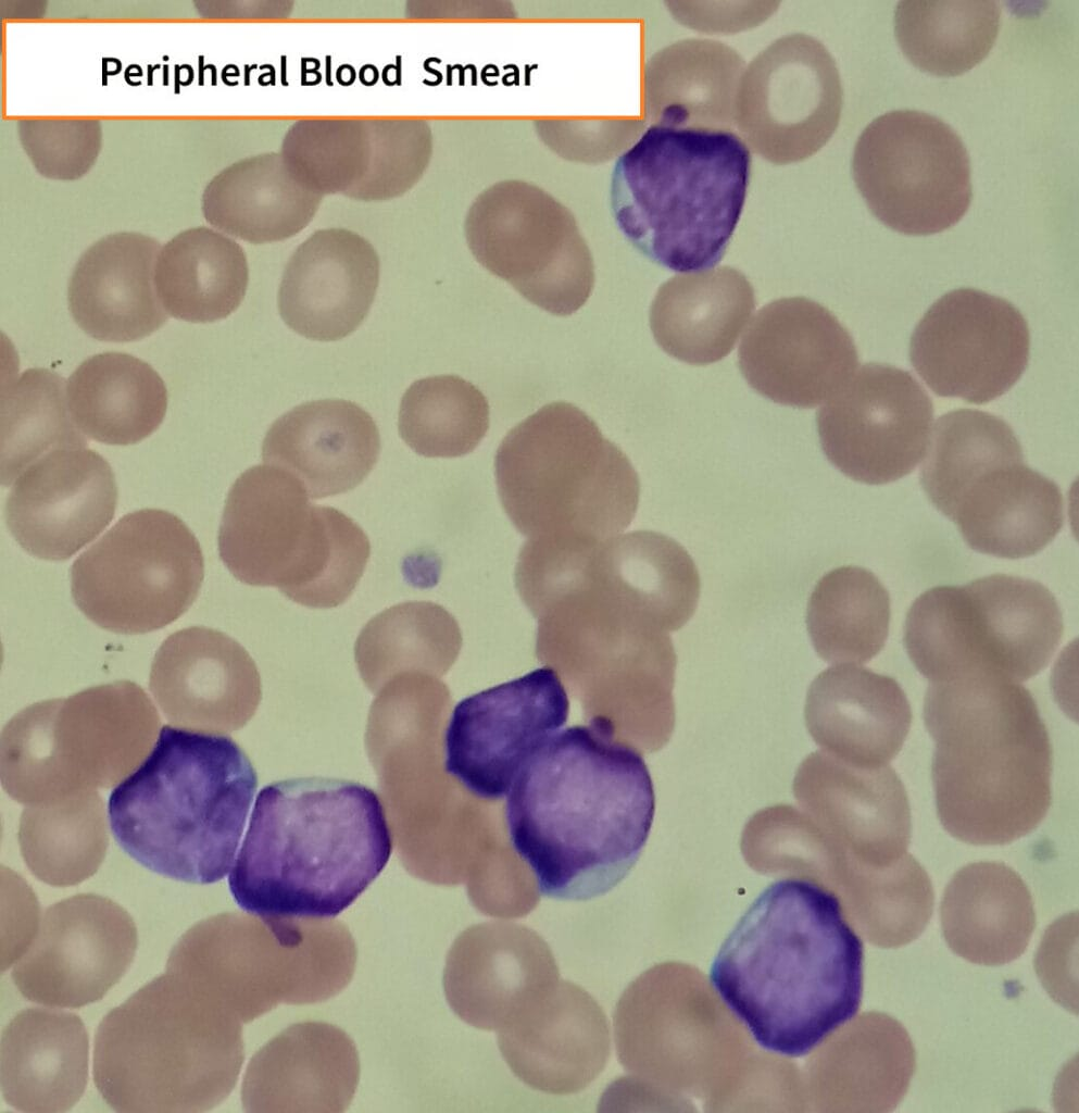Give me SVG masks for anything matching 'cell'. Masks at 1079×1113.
Segmentation results:
<instances>
[{
	"instance_id": "obj_1",
	"label": "cell",
	"mask_w": 1079,
	"mask_h": 1113,
	"mask_svg": "<svg viewBox=\"0 0 1079 1113\" xmlns=\"http://www.w3.org/2000/svg\"><path fill=\"white\" fill-rule=\"evenodd\" d=\"M655 793L641 753L611 720L557 733L525 766L505 818L539 893L582 901L618 885L649 838Z\"/></svg>"
},
{
	"instance_id": "obj_2",
	"label": "cell",
	"mask_w": 1079,
	"mask_h": 1113,
	"mask_svg": "<svg viewBox=\"0 0 1079 1113\" xmlns=\"http://www.w3.org/2000/svg\"><path fill=\"white\" fill-rule=\"evenodd\" d=\"M864 947L839 898L803 878L766 887L720 946L710 983L764 1050L811 1053L858 1012Z\"/></svg>"
},
{
	"instance_id": "obj_3",
	"label": "cell",
	"mask_w": 1079,
	"mask_h": 1113,
	"mask_svg": "<svg viewBox=\"0 0 1079 1113\" xmlns=\"http://www.w3.org/2000/svg\"><path fill=\"white\" fill-rule=\"evenodd\" d=\"M392 847L369 787L326 777L274 781L256 796L229 890L279 941L297 943L291 922L340 914L382 872Z\"/></svg>"
},
{
	"instance_id": "obj_4",
	"label": "cell",
	"mask_w": 1079,
	"mask_h": 1113,
	"mask_svg": "<svg viewBox=\"0 0 1079 1113\" xmlns=\"http://www.w3.org/2000/svg\"><path fill=\"white\" fill-rule=\"evenodd\" d=\"M924 720L936 743L937 813L952 837L1006 845L1042 822L1052 799V747L1022 685L991 675L932 681Z\"/></svg>"
},
{
	"instance_id": "obj_5",
	"label": "cell",
	"mask_w": 1079,
	"mask_h": 1113,
	"mask_svg": "<svg viewBox=\"0 0 1079 1113\" xmlns=\"http://www.w3.org/2000/svg\"><path fill=\"white\" fill-rule=\"evenodd\" d=\"M256 788L250 759L230 737L165 725L146 759L112 790L111 831L146 868L213 884L234 865Z\"/></svg>"
},
{
	"instance_id": "obj_6",
	"label": "cell",
	"mask_w": 1079,
	"mask_h": 1113,
	"mask_svg": "<svg viewBox=\"0 0 1079 1113\" xmlns=\"http://www.w3.org/2000/svg\"><path fill=\"white\" fill-rule=\"evenodd\" d=\"M751 153L736 134L663 121L616 160L610 205L625 238L675 272L717 265L745 203Z\"/></svg>"
},
{
	"instance_id": "obj_7",
	"label": "cell",
	"mask_w": 1079,
	"mask_h": 1113,
	"mask_svg": "<svg viewBox=\"0 0 1079 1113\" xmlns=\"http://www.w3.org/2000/svg\"><path fill=\"white\" fill-rule=\"evenodd\" d=\"M214 1000L165 971L104 1016L92 1073L113 1110L193 1113L228 1093L239 1065L238 1034Z\"/></svg>"
},
{
	"instance_id": "obj_8",
	"label": "cell",
	"mask_w": 1079,
	"mask_h": 1113,
	"mask_svg": "<svg viewBox=\"0 0 1079 1113\" xmlns=\"http://www.w3.org/2000/svg\"><path fill=\"white\" fill-rule=\"evenodd\" d=\"M494 473L502 507L527 539L604 540L630 525L639 503V477L627 455L564 401L507 433Z\"/></svg>"
},
{
	"instance_id": "obj_9",
	"label": "cell",
	"mask_w": 1079,
	"mask_h": 1113,
	"mask_svg": "<svg viewBox=\"0 0 1079 1113\" xmlns=\"http://www.w3.org/2000/svg\"><path fill=\"white\" fill-rule=\"evenodd\" d=\"M310 500L291 473L269 464L248 468L227 495L218 553L239 581L276 587L298 604L321 609L353 580L361 530L342 511Z\"/></svg>"
},
{
	"instance_id": "obj_10",
	"label": "cell",
	"mask_w": 1079,
	"mask_h": 1113,
	"mask_svg": "<svg viewBox=\"0 0 1079 1113\" xmlns=\"http://www.w3.org/2000/svg\"><path fill=\"white\" fill-rule=\"evenodd\" d=\"M159 723L150 699L131 681L35 703L3 729V788L28 805L109 788L141 762Z\"/></svg>"
},
{
	"instance_id": "obj_11",
	"label": "cell",
	"mask_w": 1079,
	"mask_h": 1113,
	"mask_svg": "<svg viewBox=\"0 0 1079 1113\" xmlns=\"http://www.w3.org/2000/svg\"><path fill=\"white\" fill-rule=\"evenodd\" d=\"M1063 630L1059 604L1046 587L994 574L921 593L908 610L904 646L929 683L970 675L1019 683L1050 663Z\"/></svg>"
},
{
	"instance_id": "obj_12",
	"label": "cell",
	"mask_w": 1079,
	"mask_h": 1113,
	"mask_svg": "<svg viewBox=\"0 0 1079 1113\" xmlns=\"http://www.w3.org/2000/svg\"><path fill=\"white\" fill-rule=\"evenodd\" d=\"M204 576L201 546L176 515L126 514L71 568L72 596L92 623L118 634L165 627L193 603Z\"/></svg>"
},
{
	"instance_id": "obj_13",
	"label": "cell",
	"mask_w": 1079,
	"mask_h": 1113,
	"mask_svg": "<svg viewBox=\"0 0 1079 1113\" xmlns=\"http://www.w3.org/2000/svg\"><path fill=\"white\" fill-rule=\"evenodd\" d=\"M853 173L873 214L905 235L952 227L973 198L970 161L961 136L919 110L876 117L857 140Z\"/></svg>"
},
{
	"instance_id": "obj_14",
	"label": "cell",
	"mask_w": 1079,
	"mask_h": 1113,
	"mask_svg": "<svg viewBox=\"0 0 1079 1113\" xmlns=\"http://www.w3.org/2000/svg\"><path fill=\"white\" fill-rule=\"evenodd\" d=\"M568 715L567 691L549 665L468 696L444 731V771L474 797L501 800Z\"/></svg>"
},
{
	"instance_id": "obj_15",
	"label": "cell",
	"mask_w": 1079,
	"mask_h": 1113,
	"mask_svg": "<svg viewBox=\"0 0 1079 1113\" xmlns=\"http://www.w3.org/2000/svg\"><path fill=\"white\" fill-rule=\"evenodd\" d=\"M933 405L916 378L884 363H867L816 415L828 461L849 478L883 485L911 474L924 459Z\"/></svg>"
},
{
	"instance_id": "obj_16",
	"label": "cell",
	"mask_w": 1079,
	"mask_h": 1113,
	"mask_svg": "<svg viewBox=\"0 0 1079 1113\" xmlns=\"http://www.w3.org/2000/svg\"><path fill=\"white\" fill-rule=\"evenodd\" d=\"M1028 324L1003 298L974 288L937 300L909 341L912 366L938 396L981 404L1008 391L1029 359Z\"/></svg>"
},
{
	"instance_id": "obj_17",
	"label": "cell",
	"mask_w": 1079,
	"mask_h": 1113,
	"mask_svg": "<svg viewBox=\"0 0 1079 1113\" xmlns=\"http://www.w3.org/2000/svg\"><path fill=\"white\" fill-rule=\"evenodd\" d=\"M131 916L111 899L80 893L49 906L12 971L20 992L49 1006L100 1000L129 968L137 950Z\"/></svg>"
},
{
	"instance_id": "obj_18",
	"label": "cell",
	"mask_w": 1079,
	"mask_h": 1113,
	"mask_svg": "<svg viewBox=\"0 0 1079 1113\" xmlns=\"http://www.w3.org/2000/svg\"><path fill=\"white\" fill-rule=\"evenodd\" d=\"M740 371L763 397L800 409L828 400L855 372L849 330L827 308L804 297L764 305L738 351Z\"/></svg>"
},
{
	"instance_id": "obj_19",
	"label": "cell",
	"mask_w": 1079,
	"mask_h": 1113,
	"mask_svg": "<svg viewBox=\"0 0 1079 1113\" xmlns=\"http://www.w3.org/2000/svg\"><path fill=\"white\" fill-rule=\"evenodd\" d=\"M117 486L109 462L86 447L51 450L14 480L4 517L10 533L29 554L66 560L111 522Z\"/></svg>"
},
{
	"instance_id": "obj_20",
	"label": "cell",
	"mask_w": 1079,
	"mask_h": 1113,
	"mask_svg": "<svg viewBox=\"0 0 1079 1113\" xmlns=\"http://www.w3.org/2000/svg\"><path fill=\"white\" fill-rule=\"evenodd\" d=\"M548 943L529 927L511 922L477 924L452 946L444 988L453 1011L479 1029L499 1030L557 981Z\"/></svg>"
},
{
	"instance_id": "obj_21",
	"label": "cell",
	"mask_w": 1079,
	"mask_h": 1113,
	"mask_svg": "<svg viewBox=\"0 0 1079 1113\" xmlns=\"http://www.w3.org/2000/svg\"><path fill=\"white\" fill-rule=\"evenodd\" d=\"M501 1054L526 1085L552 1095L589 1086L611 1049L607 1018L581 987L559 980L498 1030Z\"/></svg>"
},
{
	"instance_id": "obj_22",
	"label": "cell",
	"mask_w": 1079,
	"mask_h": 1113,
	"mask_svg": "<svg viewBox=\"0 0 1079 1113\" xmlns=\"http://www.w3.org/2000/svg\"><path fill=\"white\" fill-rule=\"evenodd\" d=\"M373 245L341 227L318 229L290 257L278 290L284 322L299 335L336 341L365 320L379 284Z\"/></svg>"
},
{
	"instance_id": "obj_23",
	"label": "cell",
	"mask_w": 1079,
	"mask_h": 1113,
	"mask_svg": "<svg viewBox=\"0 0 1079 1113\" xmlns=\"http://www.w3.org/2000/svg\"><path fill=\"white\" fill-rule=\"evenodd\" d=\"M475 259L538 308L559 316L578 311L594 285L591 253L564 218H474L466 227Z\"/></svg>"
},
{
	"instance_id": "obj_24",
	"label": "cell",
	"mask_w": 1079,
	"mask_h": 1113,
	"mask_svg": "<svg viewBox=\"0 0 1079 1113\" xmlns=\"http://www.w3.org/2000/svg\"><path fill=\"white\" fill-rule=\"evenodd\" d=\"M161 243L138 232L109 234L78 259L67 287L71 314L93 339L137 341L167 321L154 286Z\"/></svg>"
},
{
	"instance_id": "obj_25",
	"label": "cell",
	"mask_w": 1079,
	"mask_h": 1113,
	"mask_svg": "<svg viewBox=\"0 0 1079 1113\" xmlns=\"http://www.w3.org/2000/svg\"><path fill=\"white\" fill-rule=\"evenodd\" d=\"M380 454L374 418L343 399L294 407L278 417L262 445L264 463L296 476L311 499L346 493L363 483Z\"/></svg>"
},
{
	"instance_id": "obj_26",
	"label": "cell",
	"mask_w": 1079,
	"mask_h": 1113,
	"mask_svg": "<svg viewBox=\"0 0 1079 1113\" xmlns=\"http://www.w3.org/2000/svg\"><path fill=\"white\" fill-rule=\"evenodd\" d=\"M88 1035L74 1013L30 1008L15 1015L1 1038V1090L23 1112L70 1110L88 1080Z\"/></svg>"
},
{
	"instance_id": "obj_27",
	"label": "cell",
	"mask_w": 1079,
	"mask_h": 1113,
	"mask_svg": "<svg viewBox=\"0 0 1079 1113\" xmlns=\"http://www.w3.org/2000/svg\"><path fill=\"white\" fill-rule=\"evenodd\" d=\"M949 518L975 551L1004 559L1033 555L1064 525L1063 495L1056 483L1027 466L1005 464L979 477Z\"/></svg>"
},
{
	"instance_id": "obj_28",
	"label": "cell",
	"mask_w": 1079,
	"mask_h": 1113,
	"mask_svg": "<svg viewBox=\"0 0 1079 1113\" xmlns=\"http://www.w3.org/2000/svg\"><path fill=\"white\" fill-rule=\"evenodd\" d=\"M247 651L226 634L203 626L179 629L158 649L150 690L174 725L209 730L229 720V697L255 676Z\"/></svg>"
},
{
	"instance_id": "obj_29",
	"label": "cell",
	"mask_w": 1079,
	"mask_h": 1113,
	"mask_svg": "<svg viewBox=\"0 0 1079 1113\" xmlns=\"http://www.w3.org/2000/svg\"><path fill=\"white\" fill-rule=\"evenodd\" d=\"M940 917L951 950L988 966L1019 958L1036 926L1027 885L1001 862H976L956 872L945 887Z\"/></svg>"
},
{
	"instance_id": "obj_30",
	"label": "cell",
	"mask_w": 1079,
	"mask_h": 1113,
	"mask_svg": "<svg viewBox=\"0 0 1079 1113\" xmlns=\"http://www.w3.org/2000/svg\"><path fill=\"white\" fill-rule=\"evenodd\" d=\"M754 308V289L736 268L676 275L658 288L650 327L667 354L706 365L730 353Z\"/></svg>"
},
{
	"instance_id": "obj_31",
	"label": "cell",
	"mask_w": 1079,
	"mask_h": 1113,
	"mask_svg": "<svg viewBox=\"0 0 1079 1113\" xmlns=\"http://www.w3.org/2000/svg\"><path fill=\"white\" fill-rule=\"evenodd\" d=\"M322 198L293 176L280 152H264L215 174L203 189L201 209L216 230L261 245L299 234L314 218Z\"/></svg>"
},
{
	"instance_id": "obj_32",
	"label": "cell",
	"mask_w": 1079,
	"mask_h": 1113,
	"mask_svg": "<svg viewBox=\"0 0 1079 1113\" xmlns=\"http://www.w3.org/2000/svg\"><path fill=\"white\" fill-rule=\"evenodd\" d=\"M66 401L78 429L92 440L137 443L161 425L167 390L147 362L122 352L85 360L66 383Z\"/></svg>"
},
{
	"instance_id": "obj_33",
	"label": "cell",
	"mask_w": 1079,
	"mask_h": 1113,
	"mask_svg": "<svg viewBox=\"0 0 1079 1113\" xmlns=\"http://www.w3.org/2000/svg\"><path fill=\"white\" fill-rule=\"evenodd\" d=\"M606 577L630 612L651 629L681 628L693 615L701 580L686 549L650 530L619 534L601 542Z\"/></svg>"
},
{
	"instance_id": "obj_34",
	"label": "cell",
	"mask_w": 1079,
	"mask_h": 1113,
	"mask_svg": "<svg viewBox=\"0 0 1079 1113\" xmlns=\"http://www.w3.org/2000/svg\"><path fill=\"white\" fill-rule=\"evenodd\" d=\"M248 283L242 247L215 228L185 229L158 255L156 295L165 311L181 321L211 323L227 317L243 300Z\"/></svg>"
},
{
	"instance_id": "obj_35",
	"label": "cell",
	"mask_w": 1079,
	"mask_h": 1113,
	"mask_svg": "<svg viewBox=\"0 0 1079 1113\" xmlns=\"http://www.w3.org/2000/svg\"><path fill=\"white\" fill-rule=\"evenodd\" d=\"M818 690L828 696L832 743L858 766L888 765L911 728L909 702L899 683L860 666L825 671Z\"/></svg>"
},
{
	"instance_id": "obj_36",
	"label": "cell",
	"mask_w": 1079,
	"mask_h": 1113,
	"mask_svg": "<svg viewBox=\"0 0 1079 1113\" xmlns=\"http://www.w3.org/2000/svg\"><path fill=\"white\" fill-rule=\"evenodd\" d=\"M890 616L884 586L868 570L850 565L818 580L808 599L806 626L824 660L865 663L884 647Z\"/></svg>"
},
{
	"instance_id": "obj_37",
	"label": "cell",
	"mask_w": 1079,
	"mask_h": 1113,
	"mask_svg": "<svg viewBox=\"0 0 1079 1113\" xmlns=\"http://www.w3.org/2000/svg\"><path fill=\"white\" fill-rule=\"evenodd\" d=\"M1001 22L998 1H900L894 33L905 57L940 76L962 74L993 47Z\"/></svg>"
},
{
	"instance_id": "obj_38",
	"label": "cell",
	"mask_w": 1079,
	"mask_h": 1113,
	"mask_svg": "<svg viewBox=\"0 0 1079 1113\" xmlns=\"http://www.w3.org/2000/svg\"><path fill=\"white\" fill-rule=\"evenodd\" d=\"M1012 427L1001 417L973 409L940 416L919 470L930 502L949 517L963 493L983 474L1024 462Z\"/></svg>"
},
{
	"instance_id": "obj_39",
	"label": "cell",
	"mask_w": 1079,
	"mask_h": 1113,
	"mask_svg": "<svg viewBox=\"0 0 1079 1113\" xmlns=\"http://www.w3.org/2000/svg\"><path fill=\"white\" fill-rule=\"evenodd\" d=\"M101 798L85 790L23 811L20 843L30 872L51 886L76 885L101 864L108 846Z\"/></svg>"
},
{
	"instance_id": "obj_40",
	"label": "cell",
	"mask_w": 1079,
	"mask_h": 1113,
	"mask_svg": "<svg viewBox=\"0 0 1079 1113\" xmlns=\"http://www.w3.org/2000/svg\"><path fill=\"white\" fill-rule=\"evenodd\" d=\"M73 422L66 386L57 373L29 368L3 387L1 401V482L8 486L33 462L62 447H86Z\"/></svg>"
},
{
	"instance_id": "obj_41",
	"label": "cell",
	"mask_w": 1079,
	"mask_h": 1113,
	"mask_svg": "<svg viewBox=\"0 0 1079 1113\" xmlns=\"http://www.w3.org/2000/svg\"><path fill=\"white\" fill-rule=\"evenodd\" d=\"M398 428L403 441L419 455L462 457L486 436L489 404L475 385L457 375L422 378L401 399Z\"/></svg>"
},
{
	"instance_id": "obj_42",
	"label": "cell",
	"mask_w": 1079,
	"mask_h": 1113,
	"mask_svg": "<svg viewBox=\"0 0 1079 1113\" xmlns=\"http://www.w3.org/2000/svg\"><path fill=\"white\" fill-rule=\"evenodd\" d=\"M852 897L861 931L876 946L898 948L916 939L933 910L930 878L908 852L888 865L851 862Z\"/></svg>"
},
{
	"instance_id": "obj_43",
	"label": "cell",
	"mask_w": 1079,
	"mask_h": 1113,
	"mask_svg": "<svg viewBox=\"0 0 1079 1113\" xmlns=\"http://www.w3.org/2000/svg\"><path fill=\"white\" fill-rule=\"evenodd\" d=\"M280 154L293 176L324 196L352 198L365 178L372 154L367 118L309 117L286 132Z\"/></svg>"
},
{
	"instance_id": "obj_44",
	"label": "cell",
	"mask_w": 1079,
	"mask_h": 1113,
	"mask_svg": "<svg viewBox=\"0 0 1079 1113\" xmlns=\"http://www.w3.org/2000/svg\"><path fill=\"white\" fill-rule=\"evenodd\" d=\"M462 642L454 616L430 601H407L372 617L355 643L362 667H380L402 659L447 662Z\"/></svg>"
},
{
	"instance_id": "obj_45",
	"label": "cell",
	"mask_w": 1079,
	"mask_h": 1113,
	"mask_svg": "<svg viewBox=\"0 0 1079 1113\" xmlns=\"http://www.w3.org/2000/svg\"><path fill=\"white\" fill-rule=\"evenodd\" d=\"M20 142L47 178L75 180L95 165L103 143L101 122L83 116H33L17 121Z\"/></svg>"
},
{
	"instance_id": "obj_46",
	"label": "cell",
	"mask_w": 1079,
	"mask_h": 1113,
	"mask_svg": "<svg viewBox=\"0 0 1079 1113\" xmlns=\"http://www.w3.org/2000/svg\"><path fill=\"white\" fill-rule=\"evenodd\" d=\"M372 154L367 174L353 199L380 201L404 193L422 170L423 129L418 121L367 118Z\"/></svg>"
},
{
	"instance_id": "obj_47",
	"label": "cell",
	"mask_w": 1079,
	"mask_h": 1113,
	"mask_svg": "<svg viewBox=\"0 0 1079 1113\" xmlns=\"http://www.w3.org/2000/svg\"><path fill=\"white\" fill-rule=\"evenodd\" d=\"M198 12L209 18H285L293 3L286 0L195 1Z\"/></svg>"
}]
</instances>
